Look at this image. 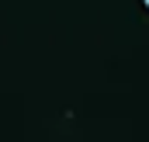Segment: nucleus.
<instances>
[{
	"label": "nucleus",
	"instance_id": "1",
	"mask_svg": "<svg viewBox=\"0 0 149 142\" xmlns=\"http://www.w3.org/2000/svg\"><path fill=\"white\" fill-rule=\"evenodd\" d=\"M142 3H146V7H149V0H142Z\"/></svg>",
	"mask_w": 149,
	"mask_h": 142
}]
</instances>
